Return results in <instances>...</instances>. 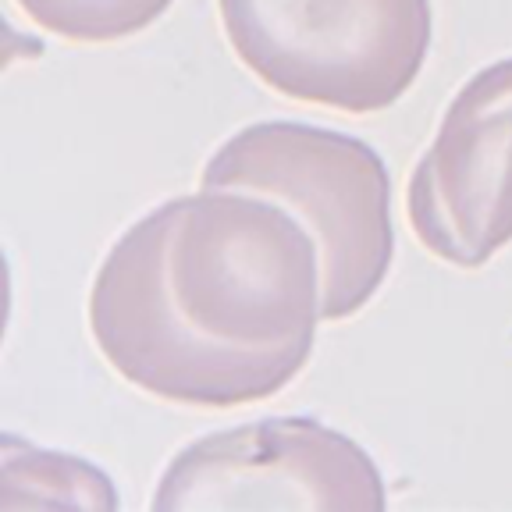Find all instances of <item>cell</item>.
<instances>
[{
    "mask_svg": "<svg viewBox=\"0 0 512 512\" xmlns=\"http://www.w3.org/2000/svg\"><path fill=\"white\" fill-rule=\"evenodd\" d=\"M203 189L256 192L306 224L320 249L324 320L356 317L392 271V178L381 153L349 132L256 121L207 160Z\"/></svg>",
    "mask_w": 512,
    "mask_h": 512,
    "instance_id": "cell-2",
    "label": "cell"
},
{
    "mask_svg": "<svg viewBox=\"0 0 512 512\" xmlns=\"http://www.w3.org/2000/svg\"><path fill=\"white\" fill-rule=\"evenodd\" d=\"M416 242L452 267H484L512 242V57L463 82L406 189Z\"/></svg>",
    "mask_w": 512,
    "mask_h": 512,
    "instance_id": "cell-5",
    "label": "cell"
},
{
    "mask_svg": "<svg viewBox=\"0 0 512 512\" xmlns=\"http://www.w3.org/2000/svg\"><path fill=\"white\" fill-rule=\"evenodd\" d=\"M384 505V477L367 448L313 416H267L189 441L153 495L157 512H381Z\"/></svg>",
    "mask_w": 512,
    "mask_h": 512,
    "instance_id": "cell-4",
    "label": "cell"
},
{
    "mask_svg": "<svg viewBox=\"0 0 512 512\" xmlns=\"http://www.w3.org/2000/svg\"><path fill=\"white\" fill-rule=\"evenodd\" d=\"M324 320L317 239L278 200L203 189L164 200L114 242L89 331L128 384L232 409L296 381Z\"/></svg>",
    "mask_w": 512,
    "mask_h": 512,
    "instance_id": "cell-1",
    "label": "cell"
},
{
    "mask_svg": "<svg viewBox=\"0 0 512 512\" xmlns=\"http://www.w3.org/2000/svg\"><path fill=\"white\" fill-rule=\"evenodd\" d=\"M175 0H18V8L72 43H114L150 29Z\"/></svg>",
    "mask_w": 512,
    "mask_h": 512,
    "instance_id": "cell-6",
    "label": "cell"
},
{
    "mask_svg": "<svg viewBox=\"0 0 512 512\" xmlns=\"http://www.w3.org/2000/svg\"><path fill=\"white\" fill-rule=\"evenodd\" d=\"M224 36L267 89L374 114L399 104L431 50V0H217Z\"/></svg>",
    "mask_w": 512,
    "mask_h": 512,
    "instance_id": "cell-3",
    "label": "cell"
}]
</instances>
